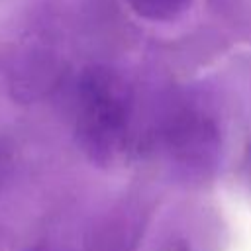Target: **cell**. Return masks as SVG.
<instances>
[{
    "instance_id": "3957f363",
    "label": "cell",
    "mask_w": 251,
    "mask_h": 251,
    "mask_svg": "<svg viewBox=\"0 0 251 251\" xmlns=\"http://www.w3.org/2000/svg\"><path fill=\"white\" fill-rule=\"evenodd\" d=\"M220 137L210 118L184 112L169 126L167 151L171 161L188 176H206L218 159Z\"/></svg>"
},
{
    "instance_id": "5b68a950",
    "label": "cell",
    "mask_w": 251,
    "mask_h": 251,
    "mask_svg": "<svg viewBox=\"0 0 251 251\" xmlns=\"http://www.w3.org/2000/svg\"><path fill=\"white\" fill-rule=\"evenodd\" d=\"M12 169H14V147H12L10 139L0 135V190L8 182Z\"/></svg>"
},
{
    "instance_id": "277c9868",
    "label": "cell",
    "mask_w": 251,
    "mask_h": 251,
    "mask_svg": "<svg viewBox=\"0 0 251 251\" xmlns=\"http://www.w3.org/2000/svg\"><path fill=\"white\" fill-rule=\"evenodd\" d=\"M127 6L143 20L171 22L184 14L192 0H126Z\"/></svg>"
},
{
    "instance_id": "7a4b0ae2",
    "label": "cell",
    "mask_w": 251,
    "mask_h": 251,
    "mask_svg": "<svg viewBox=\"0 0 251 251\" xmlns=\"http://www.w3.org/2000/svg\"><path fill=\"white\" fill-rule=\"evenodd\" d=\"M57 57L35 33L22 35L4 57V76L14 100L27 104L41 98L57 80Z\"/></svg>"
},
{
    "instance_id": "8992f818",
    "label": "cell",
    "mask_w": 251,
    "mask_h": 251,
    "mask_svg": "<svg viewBox=\"0 0 251 251\" xmlns=\"http://www.w3.org/2000/svg\"><path fill=\"white\" fill-rule=\"evenodd\" d=\"M241 176H243V182L247 184V188L251 192V143L245 147V153L241 159Z\"/></svg>"
},
{
    "instance_id": "6da1fadb",
    "label": "cell",
    "mask_w": 251,
    "mask_h": 251,
    "mask_svg": "<svg viewBox=\"0 0 251 251\" xmlns=\"http://www.w3.org/2000/svg\"><path fill=\"white\" fill-rule=\"evenodd\" d=\"M76 143L98 167H112L131 149V98L126 82L104 65L86 67L76 82Z\"/></svg>"
}]
</instances>
